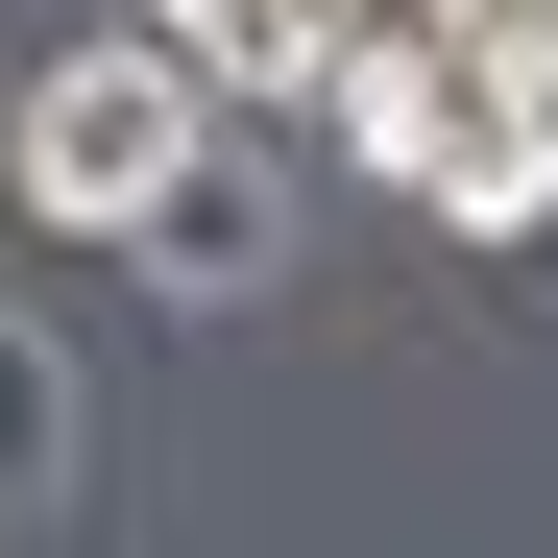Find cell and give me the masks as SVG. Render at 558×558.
Returning <instances> with one entry per match:
<instances>
[{"label": "cell", "instance_id": "cell-1", "mask_svg": "<svg viewBox=\"0 0 558 558\" xmlns=\"http://www.w3.org/2000/svg\"><path fill=\"white\" fill-rule=\"evenodd\" d=\"M316 98H340V146L389 170L413 219H461V243L558 219V73H534V49H486L461 0H437V25H364V49L316 73Z\"/></svg>", "mask_w": 558, "mask_h": 558}, {"label": "cell", "instance_id": "cell-2", "mask_svg": "<svg viewBox=\"0 0 558 558\" xmlns=\"http://www.w3.org/2000/svg\"><path fill=\"white\" fill-rule=\"evenodd\" d=\"M0 170H25V219H73V243H146V219L219 170V98H195L146 25H98V49H49V73H25Z\"/></svg>", "mask_w": 558, "mask_h": 558}, {"label": "cell", "instance_id": "cell-3", "mask_svg": "<svg viewBox=\"0 0 558 558\" xmlns=\"http://www.w3.org/2000/svg\"><path fill=\"white\" fill-rule=\"evenodd\" d=\"M146 49L195 73V98H316V73H340V0H146Z\"/></svg>", "mask_w": 558, "mask_h": 558}, {"label": "cell", "instance_id": "cell-4", "mask_svg": "<svg viewBox=\"0 0 558 558\" xmlns=\"http://www.w3.org/2000/svg\"><path fill=\"white\" fill-rule=\"evenodd\" d=\"M146 267H170V292H243V267H267V195H219V170H195V195L146 219Z\"/></svg>", "mask_w": 558, "mask_h": 558}, {"label": "cell", "instance_id": "cell-5", "mask_svg": "<svg viewBox=\"0 0 558 558\" xmlns=\"http://www.w3.org/2000/svg\"><path fill=\"white\" fill-rule=\"evenodd\" d=\"M49 413H73V389H49V340L0 316V486H25V461H49Z\"/></svg>", "mask_w": 558, "mask_h": 558}]
</instances>
